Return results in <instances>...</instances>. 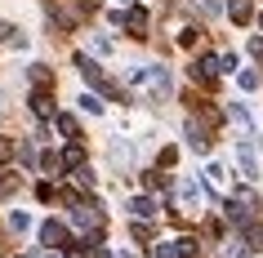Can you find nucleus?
Segmentation results:
<instances>
[{"label": "nucleus", "mask_w": 263, "mask_h": 258, "mask_svg": "<svg viewBox=\"0 0 263 258\" xmlns=\"http://www.w3.org/2000/svg\"><path fill=\"white\" fill-rule=\"evenodd\" d=\"M228 116H232V121L241 125V129H250V125H254V116H250V107H246V103H232V107H228Z\"/></svg>", "instance_id": "obj_14"}, {"label": "nucleus", "mask_w": 263, "mask_h": 258, "mask_svg": "<svg viewBox=\"0 0 263 258\" xmlns=\"http://www.w3.org/2000/svg\"><path fill=\"white\" fill-rule=\"evenodd\" d=\"M45 258H63V254H58V249H49V254H45Z\"/></svg>", "instance_id": "obj_22"}, {"label": "nucleus", "mask_w": 263, "mask_h": 258, "mask_svg": "<svg viewBox=\"0 0 263 258\" xmlns=\"http://www.w3.org/2000/svg\"><path fill=\"white\" fill-rule=\"evenodd\" d=\"M179 196H183V205H187V209H192V205H201V187H196L192 178H183V183H179Z\"/></svg>", "instance_id": "obj_12"}, {"label": "nucleus", "mask_w": 263, "mask_h": 258, "mask_svg": "<svg viewBox=\"0 0 263 258\" xmlns=\"http://www.w3.org/2000/svg\"><path fill=\"white\" fill-rule=\"evenodd\" d=\"M236 165H241V174L254 178V169H259V161H254V147H250L246 138H241V147H236Z\"/></svg>", "instance_id": "obj_5"}, {"label": "nucleus", "mask_w": 263, "mask_h": 258, "mask_svg": "<svg viewBox=\"0 0 263 258\" xmlns=\"http://www.w3.org/2000/svg\"><path fill=\"white\" fill-rule=\"evenodd\" d=\"M152 258H179V254H174V245H156Z\"/></svg>", "instance_id": "obj_20"}, {"label": "nucleus", "mask_w": 263, "mask_h": 258, "mask_svg": "<svg viewBox=\"0 0 263 258\" xmlns=\"http://www.w3.org/2000/svg\"><path fill=\"white\" fill-rule=\"evenodd\" d=\"M121 5H125V0H121Z\"/></svg>", "instance_id": "obj_24"}, {"label": "nucleus", "mask_w": 263, "mask_h": 258, "mask_svg": "<svg viewBox=\"0 0 263 258\" xmlns=\"http://www.w3.org/2000/svg\"><path fill=\"white\" fill-rule=\"evenodd\" d=\"M129 214H134V218H156L161 209H156L152 196H134V201H129Z\"/></svg>", "instance_id": "obj_8"}, {"label": "nucleus", "mask_w": 263, "mask_h": 258, "mask_svg": "<svg viewBox=\"0 0 263 258\" xmlns=\"http://www.w3.org/2000/svg\"><path fill=\"white\" fill-rule=\"evenodd\" d=\"M54 125H58V129H63L67 138H76V116H67V111H58V116H54Z\"/></svg>", "instance_id": "obj_15"}, {"label": "nucleus", "mask_w": 263, "mask_h": 258, "mask_svg": "<svg viewBox=\"0 0 263 258\" xmlns=\"http://www.w3.org/2000/svg\"><path fill=\"white\" fill-rule=\"evenodd\" d=\"M58 161L67 165V169H85V151H81V143H71V147L63 151V156H58Z\"/></svg>", "instance_id": "obj_11"}, {"label": "nucleus", "mask_w": 263, "mask_h": 258, "mask_svg": "<svg viewBox=\"0 0 263 258\" xmlns=\"http://www.w3.org/2000/svg\"><path fill=\"white\" fill-rule=\"evenodd\" d=\"M241 245H246V249H263V227L246 223V227H241Z\"/></svg>", "instance_id": "obj_10"}, {"label": "nucleus", "mask_w": 263, "mask_h": 258, "mask_svg": "<svg viewBox=\"0 0 263 258\" xmlns=\"http://www.w3.org/2000/svg\"><path fill=\"white\" fill-rule=\"evenodd\" d=\"M41 241H45V249H63V245H67V227H63L58 218H49L41 227Z\"/></svg>", "instance_id": "obj_3"}, {"label": "nucleus", "mask_w": 263, "mask_h": 258, "mask_svg": "<svg viewBox=\"0 0 263 258\" xmlns=\"http://www.w3.org/2000/svg\"><path fill=\"white\" fill-rule=\"evenodd\" d=\"M31 111H36V116H54V103H49V94H45V89H36V94H31Z\"/></svg>", "instance_id": "obj_13"}, {"label": "nucleus", "mask_w": 263, "mask_h": 258, "mask_svg": "<svg viewBox=\"0 0 263 258\" xmlns=\"http://www.w3.org/2000/svg\"><path fill=\"white\" fill-rule=\"evenodd\" d=\"M81 111H89V116H94V111H103V103H98L94 94H81Z\"/></svg>", "instance_id": "obj_19"}, {"label": "nucleus", "mask_w": 263, "mask_h": 258, "mask_svg": "<svg viewBox=\"0 0 263 258\" xmlns=\"http://www.w3.org/2000/svg\"><path fill=\"white\" fill-rule=\"evenodd\" d=\"M121 23L134 31V36H143V31H147V9H139V5H134V9H125V14H121Z\"/></svg>", "instance_id": "obj_4"}, {"label": "nucleus", "mask_w": 263, "mask_h": 258, "mask_svg": "<svg viewBox=\"0 0 263 258\" xmlns=\"http://www.w3.org/2000/svg\"><path fill=\"white\" fill-rule=\"evenodd\" d=\"M71 223H76V227H98V223H103V214H98L89 201H76V205H71Z\"/></svg>", "instance_id": "obj_2"}, {"label": "nucleus", "mask_w": 263, "mask_h": 258, "mask_svg": "<svg viewBox=\"0 0 263 258\" xmlns=\"http://www.w3.org/2000/svg\"><path fill=\"white\" fill-rule=\"evenodd\" d=\"M187 147H192V151H201V156L210 151V134H205V129H201L196 121H187Z\"/></svg>", "instance_id": "obj_6"}, {"label": "nucleus", "mask_w": 263, "mask_h": 258, "mask_svg": "<svg viewBox=\"0 0 263 258\" xmlns=\"http://www.w3.org/2000/svg\"><path fill=\"white\" fill-rule=\"evenodd\" d=\"M259 31H263V14H259Z\"/></svg>", "instance_id": "obj_23"}, {"label": "nucleus", "mask_w": 263, "mask_h": 258, "mask_svg": "<svg viewBox=\"0 0 263 258\" xmlns=\"http://www.w3.org/2000/svg\"><path fill=\"white\" fill-rule=\"evenodd\" d=\"M192 76H196V81H214V76H219V58H201V63H192Z\"/></svg>", "instance_id": "obj_9"}, {"label": "nucleus", "mask_w": 263, "mask_h": 258, "mask_svg": "<svg viewBox=\"0 0 263 258\" xmlns=\"http://www.w3.org/2000/svg\"><path fill=\"white\" fill-rule=\"evenodd\" d=\"M228 18L232 23H250L254 18V0H228Z\"/></svg>", "instance_id": "obj_7"}, {"label": "nucleus", "mask_w": 263, "mask_h": 258, "mask_svg": "<svg viewBox=\"0 0 263 258\" xmlns=\"http://www.w3.org/2000/svg\"><path fill=\"white\" fill-rule=\"evenodd\" d=\"M129 85L152 89V98H170V89H174V81H170V67H129Z\"/></svg>", "instance_id": "obj_1"}, {"label": "nucleus", "mask_w": 263, "mask_h": 258, "mask_svg": "<svg viewBox=\"0 0 263 258\" xmlns=\"http://www.w3.org/2000/svg\"><path fill=\"white\" fill-rule=\"evenodd\" d=\"M174 254H179V258H196V241H192V236L174 241Z\"/></svg>", "instance_id": "obj_16"}, {"label": "nucleus", "mask_w": 263, "mask_h": 258, "mask_svg": "<svg viewBox=\"0 0 263 258\" xmlns=\"http://www.w3.org/2000/svg\"><path fill=\"white\" fill-rule=\"evenodd\" d=\"M205 174H210V187H223V183H228V169H223V165H210Z\"/></svg>", "instance_id": "obj_18"}, {"label": "nucleus", "mask_w": 263, "mask_h": 258, "mask_svg": "<svg viewBox=\"0 0 263 258\" xmlns=\"http://www.w3.org/2000/svg\"><path fill=\"white\" fill-rule=\"evenodd\" d=\"M9 227H14V231H27V227H31V214H23V209H14V214H9Z\"/></svg>", "instance_id": "obj_17"}, {"label": "nucleus", "mask_w": 263, "mask_h": 258, "mask_svg": "<svg viewBox=\"0 0 263 258\" xmlns=\"http://www.w3.org/2000/svg\"><path fill=\"white\" fill-rule=\"evenodd\" d=\"M250 54H254V58H263V36H254V41H250Z\"/></svg>", "instance_id": "obj_21"}]
</instances>
